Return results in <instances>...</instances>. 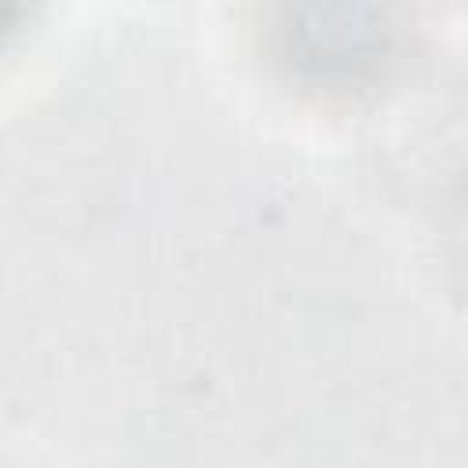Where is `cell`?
<instances>
[{
    "label": "cell",
    "mask_w": 468,
    "mask_h": 468,
    "mask_svg": "<svg viewBox=\"0 0 468 468\" xmlns=\"http://www.w3.org/2000/svg\"><path fill=\"white\" fill-rule=\"evenodd\" d=\"M260 29L271 62L322 95L380 84L413 37L406 0H263Z\"/></svg>",
    "instance_id": "6da1fadb"
},
{
    "label": "cell",
    "mask_w": 468,
    "mask_h": 468,
    "mask_svg": "<svg viewBox=\"0 0 468 468\" xmlns=\"http://www.w3.org/2000/svg\"><path fill=\"white\" fill-rule=\"evenodd\" d=\"M26 7H29V0H0V48H4V40L22 26Z\"/></svg>",
    "instance_id": "7a4b0ae2"
}]
</instances>
